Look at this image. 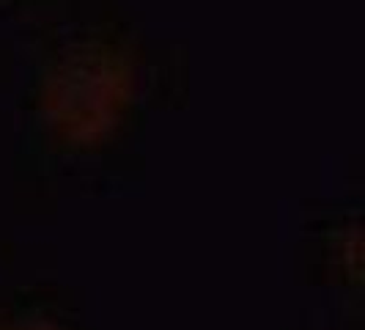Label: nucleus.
<instances>
[{"label":"nucleus","mask_w":365,"mask_h":330,"mask_svg":"<svg viewBox=\"0 0 365 330\" xmlns=\"http://www.w3.org/2000/svg\"><path fill=\"white\" fill-rule=\"evenodd\" d=\"M0 330H91L69 316L50 309H31V306H14L0 309Z\"/></svg>","instance_id":"obj_2"},{"label":"nucleus","mask_w":365,"mask_h":330,"mask_svg":"<svg viewBox=\"0 0 365 330\" xmlns=\"http://www.w3.org/2000/svg\"><path fill=\"white\" fill-rule=\"evenodd\" d=\"M135 64L121 47L83 41L55 58L41 80L38 108L63 146L91 149L108 141L132 108Z\"/></svg>","instance_id":"obj_1"}]
</instances>
